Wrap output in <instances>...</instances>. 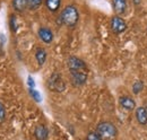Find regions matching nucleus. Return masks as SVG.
Returning a JSON list of instances; mask_svg holds the SVG:
<instances>
[{"mask_svg": "<svg viewBox=\"0 0 147 140\" xmlns=\"http://www.w3.org/2000/svg\"><path fill=\"white\" fill-rule=\"evenodd\" d=\"M78 19H79V13L77 8L73 5L66 6L60 14V22L68 27L76 26V24L78 23Z\"/></svg>", "mask_w": 147, "mask_h": 140, "instance_id": "obj_1", "label": "nucleus"}, {"mask_svg": "<svg viewBox=\"0 0 147 140\" xmlns=\"http://www.w3.org/2000/svg\"><path fill=\"white\" fill-rule=\"evenodd\" d=\"M96 132L102 140H112L118 136V129L115 125L108 121L98 123L96 127Z\"/></svg>", "mask_w": 147, "mask_h": 140, "instance_id": "obj_2", "label": "nucleus"}, {"mask_svg": "<svg viewBox=\"0 0 147 140\" xmlns=\"http://www.w3.org/2000/svg\"><path fill=\"white\" fill-rule=\"evenodd\" d=\"M47 85L51 92H55V93H61L66 89V84H65L61 75L58 72H53L50 76V78L47 81Z\"/></svg>", "mask_w": 147, "mask_h": 140, "instance_id": "obj_3", "label": "nucleus"}, {"mask_svg": "<svg viewBox=\"0 0 147 140\" xmlns=\"http://www.w3.org/2000/svg\"><path fill=\"white\" fill-rule=\"evenodd\" d=\"M69 71H87V66L83 60L77 57H69L67 61Z\"/></svg>", "mask_w": 147, "mask_h": 140, "instance_id": "obj_4", "label": "nucleus"}, {"mask_svg": "<svg viewBox=\"0 0 147 140\" xmlns=\"http://www.w3.org/2000/svg\"><path fill=\"white\" fill-rule=\"evenodd\" d=\"M111 30L114 34H121L126 31L127 28V24L125 22L123 18H121L120 16H114V17L111 19L110 23Z\"/></svg>", "mask_w": 147, "mask_h": 140, "instance_id": "obj_5", "label": "nucleus"}, {"mask_svg": "<svg viewBox=\"0 0 147 140\" xmlns=\"http://www.w3.org/2000/svg\"><path fill=\"white\" fill-rule=\"evenodd\" d=\"M74 86H83L87 80V71H69Z\"/></svg>", "mask_w": 147, "mask_h": 140, "instance_id": "obj_6", "label": "nucleus"}, {"mask_svg": "<svg viewBox=\"0 0 147 140\" xmlns=\"http://www.w3.org/2000/svg\"><path fill=\"white\" fill-rule=\"evenodd\" d=\"M119 104H120V106H121L123 110H126V111H132V110H135V107H136V102H135V100H134L132 97H130V96H127V95L121 96V97L119 98Z\"/></svg>", "mask_w": 147, "mask_h": 140, "instance_id": "obj_7", "label": "nucleus"}, {"mask_svg": "<svg viewBox=\"0 0 147 140\" xmlns=\"http://www.w3.org/2000/svg\"><path fill=\"white\" fill-rule=\"evenodd\" d=\"M135 116L137 122L140 125H146L147 124V108L145 106H139L136 108Z\"/></svg>", "mask_w": 147, "mask_h": 140, "instance_id": "obj_8", "label": "nucleus"}, {"mask_svg": "<svg viewBox=\"0 0 147 140\" xmlns=\"http://www.w3.org/2000/svg\"><path fill=\"white\" fill-rule=\"evenodd\" d=\"M38 37L42 40V42L49 44L53 41V33L51 30H49L47 27H41L38 30Z\"/></svg>", "mask_w": 147, "mask_h": 140, "instance_id": "obj_9", "label": "nucleus"}, {"mask_svg": "<svg viewBox=\"0 0 147 140\" xmlns=\"http://www.w3.org/2000/svg\"><path fill=\"white\" fill-rule=\"evenodd\" d=\"M34 136H35L36 140H47L48 136H49V131H48L47 127L43 124L36 125V128L34 130Z\"/></svg>", "mask_w": 147, "mask_h": 140, "instance_id": "obj_10", "label": "nucleus"}, {"mask_svg": "<svg viewBox=\"0 0 147 140\" xmlns=\"http://www.w3.org/2000/svg\"><path fill=\"white\" fill-rule=\"evenodd\" d=\"M113 9L117 15L125 14L127 9V0H113Z\"/></svg>", "mask_w": 147, "mask_h": 140, "instance_id": "obj_11", "label": "nucleus"}, {"mask_svg": "<svg viewBox=\"0 0 147 140\" xmlns=\"http://www.w3.org/2000/svg\"><path fill=\"white\" fill-rule=\"evenodd\" d=\"M35 59H36L37 63H38L40 66L44 65V62H45V60H47V52H45V50H44V49H42V48L36 49V52H35Z\"/></svg>", "mask_w": 147, "mask_h": 140, "instance_id": "obj_12", "label": "nucleus"}, {"mask_svg": "<svg viewBox=\"0 0 147 140\" xmlns=\"http://www.w3.org/2000/svg\"><path fill=\"white\" fill-rule=\"evenodd\" d=\"M13 7L16 11L22 13L27 8V0H13Z\"/></svg>", "mask_w": 147, "mask_h": 140, "instance_id": "obj_13", "label": "nucleus"}, {"mask_svg": "<svg viewBox=\"0 0 147 140\" xmlns=\"http://www.w3.org/2000/svg\"><path fill=\"white\" fill-rule=\"evenodd\" d=\"M60 5H61V0H45L47 8L52 13H55L59 9Z\"/></svg>", "mask_w": 147, "mask_h": 140, "instance_id": "obj_14", "label": "nucleus"}, {"mask_svg": "<svg viewBox=\"0 0 147 140\" xmlns=\"http://www.w3.org/2000/svg\"><path fill=\"white\" fill-rule=\"evenodd\" d=\"M43 0H27V8L30 10H36L42 5Z\"/></svg>", "mask_w": 147, "mask_h": 140, "instance_id": "obj_15", "label": "nucleus"}, {"mask_svg": "<svg viewBox=\"0 0 147 140\" xmlns=\"http://www.w3.org/2000/svg\"><path fill=\"white\" fill-rule=\"evenodd\" d=\"M143 86H144V84L142 83V81H136L135 84H134V86H132V92H134V94H139L142 90H143Z\"/></svg>", "mask_w": 147, "mask_h": 140, "instance_id": "obj_16", "label": "nucleus"}, {"mask_svg": "<svg viewBox=\"0 0 147 140\" xmlns=\"http://www.w3.org/2000/svg\"><path fill=\"white\" fill-rule=\"evenodd\" d=\"M30 94H31V96L36 101V102H41L42 101V98H41V95H40V93L36 92L34 88H30Z\"/></svg>", "mask_w": 147, "mask_h": 140, "instance_id": "obj_17", "label": "nucleus"}, {"mask_svg": "<svg viewBox=\"0 0 147 140\" xmlns=\"http://www.w3.org/2000/svg\"><path fill=\"white\" fill-rule=\"evenodd\" d=\"M87 140H102L101 139V137L97 135V132L95 131H92V132H90L88 135H87Z\"/></svg>", "mask_w": 147, "mask_h": 140, "instance_id": "obj_18", "label": "nucleus"}, {"mask_svg": "<svg viewBox=\"0 0 147 140\" xmlns=\"http://www.w3.org/2000/svg\"><path fill=\"white\" fill-rule=\"evenodd\" d=\"M5 118H6V111H5V106H3V105H2V103L0 102V123L3 122Z\"/></svg>", "mask_w": 147, "mask_h": 140, "instance_id": "obj_19", "label": "nucleus"}, {"mask_svg": "<svg viewBox=\"0 0 147 140\" xmlns=\"http://www.w3.org/2000/svg\"><path fill=\"white\" fill-rule=\"evenodd\" d=\"M16 17L15 16H13V17L10 18V23H11V25H10V27H11V31H14V32H16V30H17V27H16Z\"/></svg>", "mask_w": 147, "mask_h": 140, "instance_id": "obj_20", "label": "nucleus"}, {"mask_svg": "<svg viewBox=\"0 0 147 140\" xmlns=\"http://www.w3.org/2000/svg\"><path fill=\"white\" fill-rule=\"evenodd\" d=\"M27 84H28L30 88L35 87V83H34V80H33V78H32L31 76H30V77H28V79H27Z\"/></svg>", "mask_w": 147, "mask_h": 140, "instance_id": "obj_21", "label": "nucleus"}, {"mask_svg": "<svg viewBox=\"0 0 147 140\" xmlns=\"http://www.w3.org/2000/svg\"><path fill=\"white\" fill-rule=\"evenodd\" d=\"M132 2H134V3L136 5V6H138V5H139V3L142 2V0H132Z\"/></svg>", "mask_w": 147, "mask_h": 140, "instance_id": "obj_22", "label": "nucleus"}]
</instances>
